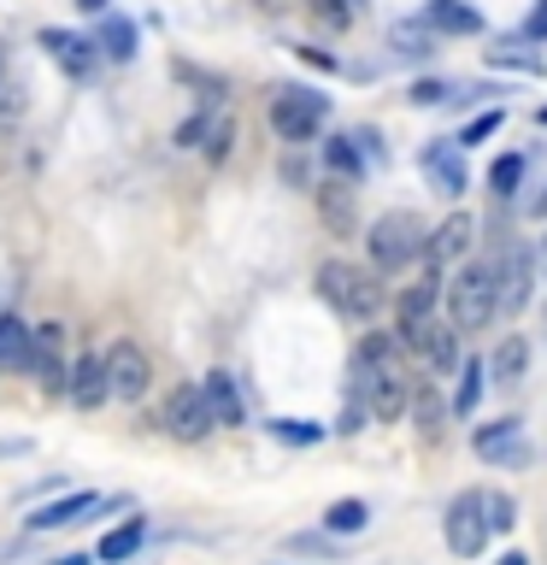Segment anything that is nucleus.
<instances>
[{
    "label": "nucleus",
    "instance_id": "nucleus-30",
    "mask_svg": "<svg viewBox=\"0 0 547 565\" xmlns=\"http://www.w3.org/2000/svg\"><path fill=\"white\" fill-rule=\"evenodd\" d=\"M518 183H524V153H501L489 166V189H494V206L518 201Z\"/></svg>",
    "mask_w": 547,
    "mask_h": 565
},
{
    "label": "nucleus",
    "instance_id": "nucleus-39",
    "mask_svg": "<svg viewBox=\"0 0 547 565\" xmlns=\"http://www.w3.org/2000/svg\"><path fill=\"white\" fill-rule=\"evenodd\" d=\"M229 141H236V130H229V118L212 124V136H206V159L218 166V159H229Z\"/></svg>",
    "mask_w": 547,
    "mask_h": 565
},
{
    "label": "nucleus",
    "instance_id": "nucleus-36",
    "mask_svg": "<svg viewBox=\"0 0 547 565\" xmlns=\"http://www.w3.org/2000/svg\"><path fill=\"white\" fill-rule=\"evenodd\" d=\"M483 512H489V530H506L518 524V501H512V494H501V489H483Z\"/></svg>",
    "mask_w": 547,
    "mask_h": 565
},
{
    "label": "nucleus",
    "instance_id": "nucleus-9",
    "mask_svg": "<svg viewBox=\"0 0 547 565\" xmlns=\"http://www.w3.org/2000/svg\"><path fill=\"white\" fill-rule=\"evenodd\" d=\"M441 536H448V547L459 559H476L489 547V512H483V489H465V494H453V507H448V519H441Z\"/></svg>",
    "mask_w": 547,
    "mask_h": 565
},
{
    "label": "nucleus",
    "instance_id": "nucleus-17",
    "mask_svg": "<svg viewBox=\"0 0 547 565\" xmlns=\"http://www.w3.org/2000/svg\"><path fill=\"white\" fill-rule=\"evenodd\" d=\"M35 42L47 47V60L60 65L65 77H77V83L95 77V42H88V35H71V30H42Z\"/></svg>",
    "mask_w": 547,
    "mask_h": 565
},
{
    "label": "nucleus",
    "instance_id": "nucleus-42",
    "mask_svg": "<svg viewBox=\"0 0 547 565\" xmlns=\"http://www.w3.org/2000/svg\"><path fill=\"white\" fill-rule=\"evenodd\" d=\"M212 136V118H189L183 130H176V141H183V148H194V141H206Z\"/></svg>",
    "mask_w": 547,
    "mask_h": 565
},
{
    "label": "nucleus",
    "instance_id": "nucleus-26",
    "mask_svg": "<svg viewBox=\"0 0 547 565\" xmlns=\"http://www.w3.org/2000/svg\"><path fill=\"white\" fill-rule=\"evenodd\" d=\"M95 47L106 53V60H124V65H130V60H136V24H130V18H118V12H100Z\"/></svg>",
    "mask_w": 547,
    "mask_h": 565
},
{
    "label": "nucleus",
    "instance_id": "nucleus-19",
    "mask_svg": "<svg viewBox=\"0 0 547 565\" xmlns=\"http://www.w3.org/2000/svg\"><path fill=\"white\" fill-rule=\"evenodd\" d=\"M201 395H206V406H212V424H218V430H236V424L247 418L242 383L229 377V371H206V377H201Z\"/></svg>",
    "mask_w": 547,
    "mask_h": 565
},
{
    "label": "nucleus",
    "instance_id": "nucleus-31",
    "mask_svg": "<svg viewBox=\"0 0 547 565\" xmlns=\"http://www.w3.org/2000/svg\"><path fill=\"white\" fill-rule=\"evenodd\" d=\"M365 524H371L365 501H330L324 507V530H330V536H365Z\"/></svg>",
    "mask_w": 547,
    "mask_h": 565
},
{
    "label": "nucleus",
    "instance_id": "nucleus-33",
    "mask_svg": "<svg viewBox=\"0 0 547 565\" xmlns=\"http://www.w3.org/2000/svg\"><path fill=\"white\" fill-rule=\"evenodd\" d=\"M430 42H436L430 24H395V30H388V47L406 53V60H423V53H436Z\"/></svg>",
    "mask_w": 547,
    "mask_h": 565
},
{
    "label": "nucleus",
    "instance_id": "nucleus-11",
    "mask_svg": "<svg viewBox=\"0 0 547 565\" xmlns=\"http://www.w3.org/2000/svg\"><path fill=\"white\" fill-rule=\"evenodd\" d=\"M30 377L47 388V395H65V377H71V353H65V324H35L30 335Z\"/></svg>",
    "mask_w": 547,
    "mask_h": 565
},
{
    "label": "nucleus",
    "instance_id": "nucleus-50",
    "mask_svg": "<svg viewBox=\"0 0 547 565\" xmlns=\"http://www.w3.org/2000/svg\"><path fill=\"white\" fill-rule=\"evenodd\" d=\"M541 330H547V318H541Z\"/></svg>",
    "mask_w": 547,
    "mask_h": 565
},
{
    "label": "nucleus",
    "instance_id": "nucleus-14",
    "mask_svg": "<svg viewBox=\"0 0 547 565\" xmlns=\"http://www.w3.org/2000/svg\"><path fill=\"white\" fill-rule=\"evenodd\" d=\"M476 247V218L465 206H453L448 218H441L436 230H430V254H423V265H436V271H448L453 259H465Z\"/></svg>",
    "mask_w": 547,
    "mask_h": 565
},
{
    "label": "nucleus",
    "instance_id": "nucleus-32",
    "mask_svg": "<svg viewBox=\"0 0 547 565\" xmlns=\"http://www.w3.org/2000/svg\"><path fill=\"white\" fill-rule=\"evenodd\" d=\"M489 71H524V77H547V60L524 47H489Z\"/></svg>",
    "mask_w": 547,
    "mask_h": 565
},
{
    "label": "nucleus",
    "instance_id": "nucleus-22",
    "mask_svg": "<svg viewBox=\"0 0 547 565\" xmlns=\"http://www.w3.org/2000/svg\"><path fill=\"white\" fill-rule=\"evenodd\" d=\"M141 542H148V519H124L118 530H106V536L95 542V559L100 565H124V559H136Z\"/></svg>",
    "mask_w": 547,
    "mask_h": 565
},
{
    "label": "nucleus",
    "instance_id": "nucleus-6",
    "mask_svg": "<svg viewBox=\"0 0 547 565\" xmlns=\"http://www.w3.org/2000/svg\"><path fill=\"white\" fill-rule=\"evenodd\" d=\"M330 124V100L318 88H277L271 100V130L289 141V148H307V141Z\"/></svg>",
    "mask_w": 547,
    "mask_h": 565
},
{
    "label": "nucleus",
    "instance_id": "nucleus-25",
    "mask_svg": "<svg viewBox=\"0 0 547 565\" xmlns=\"http://www.w3.org/2000/svg\"><path fill=\"white\" fill-rule=\"evenodd\" d=\"M448 418H453V406L441 401L430 383H418V388H412V424H418V436H423V441H441Z\"/></svg>",
    "mask_w": 547,
    "mask_h": 565
},
{
    "label": "nucleus",
    "instance_id": "nucleus-20",
    "mask_svg": "<svg viewBox=\"0 0 547 565\" xmlns=\"http://www.w3.org/2000/svg\"><path fill=\"white\" fill-rule=\"evenodd\" d=\"M423 24L436 35H483V12L465 7V0H430V7H423Z\"/></svg>",
    "mask_w": 547,
    "mask_h": 565
},
{
    "label": "nucleus",
    "instance_id": "nucleus-40",
    "mask_svg": "<svg viewBox=\"0 0 547 565\" xmlns=\"http://www.w3.org/2000/svg\"><path fill=\"white\" fill-rule=\"evenodd\" d=\"M294 60L300 65H312V71H342V60H330L324 47H312V42H294Z\"/></svg>",
    "mask_w": 547,
    "mask_h": 565
},
{
    "label": "nucleus",
    "instance_id": "nucleus-8",
    "mask_svg": "<svg viewBox=\"0 0 547 565\" xmlns=\"http://www.w3.org/2000/svg\"><path fill=\"white\" fill-rule=\"evenodd\" d=\"M159 430H165L171 441H206L218 424H212V406L201 395V383H176L165 406H159Z\"/></svg>",
    "mask_w": 547,
    "mask_h": 565
},
{
    "label": "nucleus",
    "instance_id": "nucleus-34",
    "mask_svg": "<svg viewBox=\"0 0 547 565\" xmlns=\"http://www.w3.org/2000/svg\"><path fill=\"white\" fill-rule=\"evenodd\" d=\"M501 124H506V106H489V113H476V118H471L453 141H459V148H483V141H489L494 130H501Z\"/></svg>",
    "mask_w": 547,
    "mask_h": 565
},
{
    "label": "nucleus",
    "instance_id": "nucleus-48",
    "mask_svg": "<svg viewBox=\"0 0 547 565\" xmlns=\"http://www.w3.org/2000/svg\"><path fill=\"white\" fill-rule=\"evenodd\" d=\"M353 7H360V12H365V0H353Z\"/></svg>",
    "mask_w": 547,
    "mask_h": 565
},
{
    "label": "nucleus",
    "instance_id": "nucleus-49",
    "mask_svg": "<svg viewBox=\"0 0 547 565\" xmlns=\"http://www.w3.org/2000/svg\"><path fill=\"white\" fill-rule=\"evenodd\" d=\"M541 259H547V242H541Z\"/></svg>",
    "mask_w": 547,
    "mask_h": 565
},
{
    "label": "nucleus",
    "instance_id": "nucleus-3",
    "mask_svg": "<svg viewBox=\"0 0 547 565\" xmlns=\"http://www.w3.org/2000/svg\"><path fill=\"white\" fill-rule=\"evenodd\" d=\"M318 295H324L330 312L347 318V324H371V318L383 312V282L371 271H360V265H347V259L318 265Z\"/></svg>",
    "mask_w": 547,
    "mask_h": 565
},
{
    "label": "nucleus",
    "instance_id": "nucleus-41",
    "mask_svg": "<svg viewBox=\"0 0 547 565\" xmlns=\"http://www.w3.org/2000/svg\"><path fill=\"white\" fill-rule=\"evenodd\" d=\"M365 418H371V413H365V401H347V413L335 418V436H353V430H365Z\"/></svg>",
    "mask_w": 547,
    "mask_h": 565
},
{
    "label": "nucleus",
    "instance_id": "nucleus-5",
    "mask_svg": "<svg viewBox=\"0 0 547 565\" xmlns=\"http://www.w3.org/2000/svg\"><path fill=\"white\" fill-rule=\"evenodd\" d=\"M441 307H448V324H453L459 335L489 330V324H494V277H489V259L459 265L453 282H448V295H441Z\"/></svg>",
    "mask_w": 547,
    "mask_h": 565
},
{
    "label": "nucleus",
    "instance_id": "nucleus-35",
    "mask_svg": "<svg viewBox=\"0 0 547 565\" xmlns=\"http://www.w3.org/2000/svg\"><path fill=\"white\" fill-rule=\"evenodd\" d=\"M307 12H312L324 30H347L353 18H360V7H353V0H307Z\"/></svg>",
    "mask_w": 547,
    "mask_h": 565
},
{
    "label": "nucleus",
    "instance_id": "nucleus-13",
    "mask_svg": "<svg viewBox=\"0 0 547 565\" xmlns=\"http://www.w3.org/2000/svg\"><path fill=\"white\" fill-rule=\"evenodd\" d=\"M471 454L483 459V466H529V441H524V418H494L483 430L471 436Z\"/></svg>",
    "mask_w": 547,
    "mask_h": 565
},
{
    "label": "nucleus",
    "instance_id": "nucleus-47",
    "mask_svg": "<svg viewBox=\"0 0 547 565\" xmlns=\"http://www.w3.org/2000/svg\"><path fill=\"white\" fill-rule=\"evenodd\" d=\"M536 124H541V130H547V106H536Z\"/></svg>",
    "mask_w": 547,
    "mask_h": 565
},
{
    "label": "nucleus",
    "instance_id": "nucleus-43",
    "mask_svg": "<svg viewBox=\"0 0 547 565\" xmlns=\"http://www.w3.org/2000/svg\"><path fill=\"white\" fill-rule=\"evenodd\" d=\"M106 7H112V0H77V12H95V18H100Z\"/></svg>",
    "mask_w": 547,
    "mask_h": 565
},
{
    "label": "nucleus",
    "instance_id": "nucleus-29",
    "mask_svg": "<svg viewBox=\"0 0 547 565\" xmlns=\"http://www.w3.org/2000/svg\"><path fill=\"white\" fill-rule=\"evenodd\" d=\"M265 436H277L282 448H318L330 430H324V424H312V418H265Z\"/></svg>",
    "mask_w": 547,
    "mask_h": 565
},
{
    "label": "nucleus",
    "instance_id": "nucleus-44",
    "mask_svg": "<svg viewBox=\"0 0 547 565\" xmlns=\"http://www.w3.org/2000/svg\"><path fill=\"white\" fill-rule=\"evenodd\" d=\"M529 218H547V189L536 194V201H529Z\"/></svg>",
    "mask_w": 547,
    "mask_h": 565
},
{
    "label": "nucleus",
    "instance_id": "nucleus-7",
    "mask_svg": "<svg viewBox=\"0 0 547 565\" xmlns=\"http://www.w3.org/2000/svg\"><path fill=\"white\" fill-rule=\"evenodd\" d=\"M100 360H106V395H112V401L136 406L153 388V360H148V348H141V342H130V335L112 342Z\"/></svg>",
    "mask_w": 547,
    "mask_h": 565
},
{
    "label": "nucleus",
    "instance_id": "nucleus-21",
    "mask_svg": "<svg viewBox=\"0 0 547 565\" xmlns=\"http://www.w3.org/2000/svg\"><path fill=\"white\" fill-rule=\"evenodd\" d=\"M88 512H100V494L95 489H77V494H65V501H53V507H35L30 512V530H65V524L88 519Z\"/></svg>",
    "mask_w": 547,
    "mask_h": 565
},
{
    "label": "nucleus",
    "instance_id": "nucleus-15",
    "mask_svg": "<svg viewBox=\"0 0 547 565\" xmlns=\"http://www.w3.org/2000/svg\"><path fill=\"white\" fill-rule=\"evenodd\" d=\"M441 295H448V271L423 265V277H418V282H406L400 300H395V324H423V318H436Z\"/></svg>",
    "mask_w": 547,
    "mask_h": 565
},
{
    "label": "nucleus",
    "instance_id": "nucleus-16",
    "mask_svg": "<svg viewBox=\"0 0 547 565\" xmlns=\"http://www.w3.org/2000/svg\"><path fill=\"white\" fill-rule=\"evenodd\" d=\"M65 401L77 406V413H95V406L112 401V395H106V360H100V353H77V360H71Z\"/></svg>",
    "mask_w": 547,
    "mask_h": 565
},
{
    "label": "nucleus",
    "instance_id": "nucleus-12",
    "mask_svg": "<svg viewBox=\"0 0 547 565\" xmlns=\"http://www.w3.org/2000/svg\"><path fill=\"white\" fill-rule=\"evenodd\" d=\"M418 171H423V183H430L441 201H459V194L471 189L465 148H459V141H430V148L418 153Z\"/></svg>",
    "mask_w": 547,
    "mask_h": 565
},
{
    "label": "nucleus",
    "instance_id": "nucleus-45",
    "mask_svg": "<svg viewBox=\"0 0 547 565\" xmlns=\"http://www.w3.org/2000/svg\"><path fill=\"white\" fill-rule=\"evenodd\" d=\"M53 565H95V554H65V559H53Z\"/></svg>",
    "mask_w": 547,
    "mask_h": 565
},
{
    "label": "nucleus",
    "instance_id": "nucleus-24",
    "mask_svg": "<svg viewBox=\"0 0 547 565\" xmlns=\"http://www.w3.org/2000/svg\"><path fill=\"white\" fill-rule=\"evenodd\" d=\"M524 377H529V342L501 335V348L489 353V383H524Z\"/></svg>",
    "mask_w": 547,
    "mask_h": 565
},
{
    "label": "nucleus",
    "instance_id": "nucleus-37",
    "mask_svg": "<svg viewBox=\"0 0 547 565\" xmlns=\"http://www.w3.org/2000/svg\"><path fill=\"white\" fill-rule=\"evenodd\" d=\"M518 42H529V47H541V42H547V0H536V7L524 12V24H518Z\"/></svg>",
    "mask_w": 547,
    "mask_h": 565
},
{
    "label": "nucleus",
    "instance_id": "nucleus-23",
    "mask_svg": "<svg viewBox=\"0 0 547 565\" xmlns=\"http://www.w3.org/2000/svg\"><path fill=\"white\" fill-rule=\"evenodd\" d=\"M30 335L35 324H24L18 312H0V371H30Z\"/></svg>",
    "mask_w": 547,
    "mask_h": 565
},
{
    "label": "nucleus",
    "instance_id": "nucleus-10",
    "mask_svg": "<svg viewBox=\"0 0 547 565\" xmlns=\"http://www.w3.org/2000/svg\"><path fill=\"white\" fill-rule=\"evenodd\" d=\"M312 212L335 242L360 236V183H347V177H318L312 183Z\"/></svg>",
    "mask_w": 547,
    "mask_h": 565
},
{
    "label": "nucleus",
    "instance_id": "nucleus-1",
    "mask_svg": "<svg viewBox=\"0 0 547 565\" xmlns=\"http://www.w3.org/2000/svg\"><path fill=\"white\" fill-rule=\"evenodd\" d=\"M412 365H406V348L395 330H365L360 348H353V395L365 401V413L377 424H395L412 413Z\"/></svg>",
    "mask_w": 547,
    "mask_h": 565
},
{
    "label": "nucleus",
    "instance_id": "nucleus-4",
    "mask_svg": "<svg viewBox=\"0 0 547 565\" xmlns=\"http://www.w3.org/2000/svg\"><path fill=\"white\" fill-rule=\"evenodd\" d=\"M489 277H494V318H518L529 307V289H536V247L506 236L489 254Z\"/></svg>",
    "mask_w": 547,
    "mask_h": 565
},
{
    "label": "nucleus",
    "instance_id": "nucleus-46",
    "mask_svg": "<svg viewBox=\"0 0 547 565\" xmlns=\"http://www.w3.org/2000/svg\"><path fill=\"white\" fill-rule=\"evenodd\" d=\"M501 565H529V554H501Z\"/></svg>",
    "mask_w": 547,
    "mask_h": 565
},
{
    "label": "nucleus",
    "instance_id": "nucleus-28",
    "mask_svg": "<svg viewBox=\"0 0 547 565\" xmlns=\"http://www.w3.org/2000/svg\"><path fill=\"white\" fill-rule=\"evenodd\" d=\"M483 388H489V360H465L459 365V383H453V418H471Z\"/></svg>",
    "mask_w": 547,
    "mask_h": 565
},
{
    "label": "nucleus",
    "instance_id": "nucleus-27",
    "mask_svg": "<svg viewBox=\"0 0 547 565\" xmlns=\"http://www.w3.org/2000/svg\"><path fill=\"white\" fill-rule=\"evenodd\" d=\"M324 171H330V177H347V183H360V177H365L360 136H324Z\"/></svg>",
    "mask_w": 547,
    "mask_h": 565
},
{
    "label": "nucleus",
    "instance_id": "nucleus-2",
    "mask_svg": "<svg viewBox=\"0 0 547 565\" xmlns=\"http://www.w3.org/2000/svg\"><path fill=\"white\" fill-rule=\"evenodd\" d=\"M365 254L383 277H400L406 265H418L423 254H430V224H423L418 212H406V206L383 212V218L365 230Z\"/></svg>",
    "mask_w": 547,
    "mask_h": 565
},
{
    "label": "nucleus",
    "instance_id": "nucleus-38",
    "mask_svg": "<svg viewBox=\"0 0 547 565\" xmlns=\"http://www.w3.org/2000/svg\"><path fill=\"white\" fill-rule=\"evenodd\" d=\"M406 95H412V106H441V100L453 95V88H448V83H436V77H423V83L406 88Z\"/></svg>",
    "mask_w": 547,
    "mask_h": 565
},
{
    "label": "nucleus",
    "instance_id": "nucleus-18",
    "mask_svg": "<svg viewBox=\"0 0 547 565\" xmlns=\"http://www.w3.org/2000/svg\"><path fill=\"white\" fill-rule=\"evenodd\" d=\"M423 365L436 371V377H459V365H465V342H459V330L448 318H430V330H423Z\"/></svg>",
    "mask_w": 547,
    "mask_h": 565
}]
</instances>
